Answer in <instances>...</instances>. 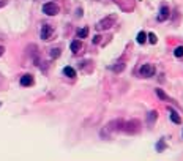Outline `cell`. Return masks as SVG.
<instances>
[{
  "instance_id": "cell-1",
  "label": "cell",
  "mask_w": 183,
  "mask_h": 161,
  "mask_svg": "<svg viewBox=\"0 0 183 161\" xmlns=\"http://www.w3.org/2000/svg\"><path fill=\"white\" fill-rule=\"evenodd\" d=\"M115 21H117V16L110 14V16H107V18H104V19H101V21L98 22L96 29L98 30H107V29H110V27L115 24Z\"/></svg>"
},
{
  "instance_id": "cell-2",
  "label": "cell",
  "mask_w": 183,
  "mask_h": 161,
  "mask_svg": "<svg viewBox=\"0 0 183 161\" xmlns=\"http://www.w3.org/2000/svg\"><path fill=\"white\" fill-rule=\"evenodd\" d=\"M123 131H126L128 134H136V133H139L141 130V122L139 120H131V122H126V123H123V128H122Z\"/></svg>"
},
{
  "instance_id": "cell-3",
  "label": "cell",
  "mask_w": 183,
  "mask_h": 161,
  "mask_svg": "<svg viewBox=\"0 0 183 161\" xmlns=\"http://www.w3.org/2000/svg\"><path fill=\"white\" fill-rule=\"evenodd\" d=\"M59 11H60L59 5L54 3V2H47V3L43 5V13L47 14V16H55V14H59Z\"/></svg>"
},
{
  "instance_id": "cell-4",
  "label": "cell",
  "mask_w": 183,
  "mask_h": 161,
  "mask_svg": "<svg viewBox=\"0 0 183 161\" xmlns=\"http://www.w3.org/2000/svg\"><path fill=\"white\" fill-rule=\"evenodd\" d=\"M139 74L142 77H152V76H155V66L150 65V63H144L139 68Z\"/></svg>"
},
{
  "instance_id": "cell-5",
  "label": "cell",
  "mask_w": 183,
  "mask_h": 161,
  "mask_svg": "<svg viewBox=\"0 0 183 161\" xmlns=\"http://www.w3.org/2000/svg\"><path fill=\"white\" fill-rule=\"evenodd\" d=\"M51 35H52V27L49 24H43V27H41V38L44 41H47V40H51Z\"/></svg>"
},
{
  "instance_id": "cell-6",
  "label": "cell",
  "mask_w": 183,
  "mask_h": 161,
  "mask_svg": "<svg viewBox=\"0 0 183 161\" xmlns=\"http://www.w3.org/2000/svg\"><path fill=\"white\" fill-rule=\"evenodd\" d=\"M169 16H170V10H169V7L163 5L161 10H159V14H158V21H159V22H164L166 19H169Z\"/></svg>"
},
{
  "instance_id": "cell-7",
  "label": "cell",
  "mask_w": 183,
  "mask_h": 161,
  "mask_svg": "<svg viewBox=\"0 0 183 161\" xmlns=\"http://www.w3.org/2000/svg\"><path fill=\"white\" fill-rule=\"evenodd\" d=\"M19 82H21L22 87H30V85H33V82H35V81H33V76L32 74H24V76L21 77Z\"/></svg>"
},
{
  "instance_id": "cell-8",
  "label": "cell",
  "mask_w": 183,
  "mask_h": 161,
  "mask_svg": "<svg viewBox=\"0 0 183 161\" xmlns=\"http://www.w3.org/2000/svg\"><path fill=\"white\" fill-rule=\"evenodd\" d=\"M169 111H170V120H172L174 123H177V125H180V123H182V117H180V115H179V112H177V111H174L172 108H170Z\"/></svg>"
},
{
  "instance_id": "cell-9",
  "label": "cell",
  "mask_w": 183,
  "mask_h": 161,
  "mask_svg": "<svg viewBox=\"0 0 183 161\" xmlns=\"http://www.w3.org/2000/svg\"><path fill=\"white\" fill-rule=\"evenodd\" d=\"M71 51H73V54H77L81 51V47H82V43H81V40H74L73 43H71Z\"/></svg>"
},
{
  "instance_id": "cell-10",
  "label": "cell",
  "mask_w": 183,
  "mask_h": 161,
  "mask_svg": "<svg viewBox=\"0 0 183 161\" xmlns=\"http://www.w3.org/2000/svg\"><path fill=\"white\" fill-rule=\"evenodd\" d=\"M136 41L139 44H144L147 41V33L145 32H139V33H137V36H136Z\"/></svg>"
},
{
  "instance_id": "cell-11",
  "label": "cell",
  "mask_w": 183,
  "mask_h": 161,
  "mask_svg": "<svg viewBox=\"0 0 183 161\" xmlns=\"http://www.w3.org/2000/svg\"><path fill=\"white\" fill-rule=\"evenodd\" d=\"M63 74L68 76V77H76V71L71 68V66H65V68H63Z\"/></svg>"
},
{
  "instance_id": "cell-12",
  "label": "cell",
  "mask_w": 183,
  "mask_h": 161,
  "mask_svg": "<svg viewBox=\"0 0 183 161\" xmlns=\"http://www.w3.org/2000/svg\"><path fill=\"white\" fill-rule=\"evenodd\" d=\"M156 95H158L159 98H161L163 101H170L169 96H167V95H166V93L163 92V88H156Z\"/></svg>"
},
{
  "instance_id": "cell-13",
  "label": "cell",
  "mask_w": 183,
  "mask_h": 161,
  "mask_svg": "<svg viewBox=\"0 0 183 161\" xmlns=\"http://www.w3.org/2000/svg\"><path fill=\"white\" fill-rule=\"evenodd\" d=\"M87 35H88V29H87V27L77 30V38H87Z\"/></svg>"
},
{
  "instance_id": "cell-14",
  "label": "cell",
  "mask_w": 183,
  "mask_h": 161,
  "mask_svg": "<svg viewBox=\"0 0 183 161\" xmlns=\"http://www.w3.org/2000/svg\"><path fill=\"white\" fill-rule=\"evenodd\" d=\"M164 148H166V142H164V139H159L158 145H156V152H163Z\"/></svg>"
},
{
  "instance_id": "cell-15",
  "label": "cell",
  "mask_w": 183,
  "mask_h": 161,
  "mask_svg": "<svg viewBox=\"0 0 183 161\" xmlns=\"http://www.w3.org/2000/svg\"><path fill=\"white\" fill-rule=\"evenodd\" d=\"M174 55L175 57H183V46H177L174 51Z\"/></svg>"
},
{
  "instance_id": "cell-16",
  "label": "cell",
  "mask_w": 183,
  "mask_h": 161,
  "mask_svg": "<svg viewBox=\"0 0 183 161\" xmlns=\"http://www.w3.org/2000/svg\"><path fill=\"white\" fill-rule=\"evenodd\" d=\"M147 36H148V41H150L152 44H155L158 41V38H156V35H155V33H147Z\"/></svg>"
},
{
  "instance_id": "cell-17",
  "label": "cell",
  "mask_w": 183,
  "mask_h": 161,
  "mask_svg": "<svg viewBox=\"0 0 183 161\" xmlns=\"http://www.w3.org/2000/svg\"><path fill=\"white\" fill-rule=\"evenodd\" d=\"M59 55H60V49H59V47H54L52 51H51V57H52V59H57Z\"/></svg>"
},
{
  "instance_id": "cell-18",
  "label": "cell",
  "mask_w": 183,
  "mask_h": 161,
  "mask_svg": "<svg viewBox=\"0 0 183 161\" xmlns=\"http://www.w3.org/2000/svg\"><path fill=\"white\" fill-rule=\"evenodd\" d=\"M123 68H125V65L122 63V62H120V65H115V66H112V70L115 71V73H119V71H122Z\"/></svg>"
},
{
  "instance_id": "cell-19",
  "label": "cell",
  "mask_w": 183,
  "mask_h": 161,
  "mask_svg": "<svg viewBox=\"0 0 183 161\" xmlns=\"http://www.w3.org/2000/svg\"><path fill=\"white\" fill-rule=\"evenodd\" d=\"M156 117H158V112H156V111H152L150 115H148V120H150V123H152V122L156 119Z\"/></svg>"
},
{
  "instance_id": "cell-20",
  "label": "cell",
  "mask_w": 183,
  "mask_h": 161,
  "mask_svg": "<svg viewBox=\"0 0 183 161\" xmlns=\"http://www.w3.org/2000/svg\"><path fill=\"white\" fill-rule=\"evenodd\" d=\"M99 40H101V36H99V35H96L95 38H93V43H95V44H98V43H99Z\"/></svg>"
},
{
  "instance_id": "cell-21",
  "label": "cell",
  "mask_w": 183,
  "mask_h": 161,
  "mask_svg": "<svg viewBox=\"0 0 183 161\" xmlns=\"http://www.w3.org/2000/svg\"><path fill=\"white\" fill-rule=\"evenodd\" d=\"M7 5V0H0V8H3Z\"/></svg>"
},
{
  "instance_id": "cell-22",
  "label": "cell",
  "mask_w": 183,
  "mask_h": 161,
  "mask_svg": "<svg viewBox=\"0 0 183 161\" xmlns=\"http://www.w3.org/2000/svg\"><path fill=\"white\" fill-rule=\"evenodd\" d=\"M3 52H5V47L0 46V55H3Z\"/></svg>"
},
{
  "instance_id": "cell-23",
  "label": "cell",
  "mask_w": 183,
  "mask_h": 161,
  "mask_svg": "<svg viewBox=\"0 0 183 161\" xmlns=\"http://www.w3.org/2000/svg\"><path fill=\"white\" fill-rule=\"evenodd\" d=\"M182 137H183V134H182Z\"/></svg>"
}]
</instances>
